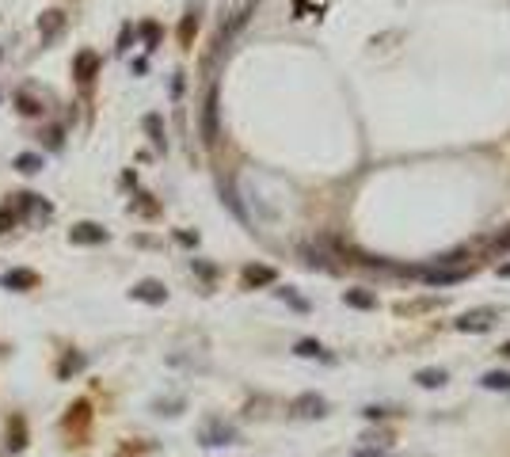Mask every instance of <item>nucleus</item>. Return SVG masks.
<instances>
[{
    "instance_id": "1",
    "label": "nucleus",
    "mask_w": 510,
    "mask_h": 457,
    "mask_svg": "<svg viewBox=\"0 0 510 457\" xmlns=\"http://www.w3.org/2000/svg\"><path fill=\"white\" fill-rule=\"evenodd\" d=\"M232 438H237V427H229V423H221V419H206L202 431H198L202 446H229Z\"/></svg>"
},
{
    "instance_id": "2",
    "label": "nucleus",
    "mask_w": 510,
    "mask_h": 457,
    "mask_svg": "<svg viewBox=\"0 0 510 457\" xmlns=\"http://www.w3.org/2000/svg\"><path fill=\"white\" fill-rule=\"evenodd\" d=\"M202 141H217V84L206 92V103H202Z\"/></svg>"
},
{
    "instance_id": "3",
    "label": "nucleus",
    "mask_w": 510,
    "mask_h": 457,
    "mask_svg": "<svg viewBox=\"0 0 510 457\" xmlns=\"http://www.w3.org/2000/svg\"><path fill=\"white\" fill-rule=\"evenodd\" d=\"M495 309H472V313H465L457 320V332H488L491 324H495Z\"/></svg>"
},
{
    "instance_id": "4",
    "label": "nucleus",
    "mask_w": 510,
    "mask_h": 457,
    "mask_svg": "<svg viewBox=\"0 0 510 457\" xmlns=\"http://www.w3.org/2000/svg\"><path fill=\"white\" fill-rule=\"evenodd\" d=\"M294 415H305V419H320V415H328V400L317 396V393H305V396H297L294 404Z\"/></svg>"
},
{
    "instance_id": "5",
    "label": "nucleus",
    "mask_w": 510,
    "mask_h": 457,
    "mask_svg": "<svg viewBox=\"0 0 510 457\" xmlns=\"http://www.w3.org/2000/svg\"><path fill=\"white\" fill-rule=\"evenodd\" d=\"M129 297H134V301H149V305H164V301H168V290H164L157 279H145V282H137L134 290H129Z\"/></svg>"
},
{
    "instance_id": "6",
    "label": "nucleus",
    "mask_w": 510,
    "mask_h": 457,
    "mask_svg": "<svg viewBox=\"0 0 510 457\" xmlns=\"http://www.w3.org/2000/svg\"><path fill=\"white\" fill-rule=\"evenodd\" d=\"M95 69H99V57L92 50H80L77 61H72V77H77V84H88V80L95 77Z\"/></svg>"
},
{
    "instance_id": "7",
    "label": "nucleus",
    "mask_w": 510,
    "mask_h": 457,
    "mask_svg": "<svg viewBox=\"0 0 510 457\" xmlns=\"http://www.w3.org/2000/svg\"><path fill=\"white\" fill-rule=\"evenodd\" d=\"M72 244H103L107 240V228L103 225H92V222H80V225H72Z\"/></svg>"
},
{
    "instance_id": "8",
    "label": "nucleus",
    "mask_w": 510,
    "mask_h": 457,
    "mask_svg": "<svg viewBox=\"0 0 510 457\" xmlns=\"http://www.w3.org/2000/svg\"><path fill=\"white\" fill-rule=\"evenodd\" d=\"M35 282H38L35 271H8L4 279H0V286H4V290H31Z\"/></svg>"
},
{
    "instance_id": "9",
    "label": "nucleus",
    "mask_w": 510,
    "mask_h": 457,
    "mask_svg": "<svg viewBox=\"0 0 510 457\" xmlns=\"http://www.w3.org/2000/svg\"><path fill=\"white\" fill-rule=\"evenodd\" d=\"M468 271H423L427 286H453V282H465Z\"/></svg>"
},
{
    "instance_id": "10",
    "label": "nucleus",
    "mask_w": 510,
    "mask_h": 457,
    "mask_svg": "<svg viewBox=\"0 0 510 457\" xmlns=\"http://www.w3.org/2000/svg\"><path fill=\"white\" fill-rule=\"evenodd\" d=\"M343 301H346L351 309H374V305H377V297H374L369 290H346Z\"/></svg>"
},
{
    "instance_id": "11",
    "label": "nucleus",
    "mask_w": 510,
    "mask_h": 457,
    "mask_svg": "<svg viewBox=\"0 0 510 457\" xmlns=\"http://www.w3.org/2000/svg\"><path fill=\"white\" fill-rule=\"evenodd\" d=\"M294 355H301V358H324V362H331V355L320 347L317 339H301V343L294 347Z\"/></svg>"
},
{
    "instance_id": "12",
    "label": "nucleus",
    "mask_w": 510,
    "mask_h": 457,
    "mask_svg": "<svg viewBox=\"0 0 510 457\" xmlns=\"http://www.w3.org/2000/svg\"><path fill=\"white\" fill-rule=\"evenodd\" d=\"M58 27H65V15H61V12H42V20H38V31H42L46 42L54 38V31H58Z\"/></svg>"
},
{
    "instance_id": "13",
    "label": "nucleus",
    "mask_w": 510,
    "mask_h": 457,
    "mask_svg": "<svg viewBox=\"0 0 510 457\" xmlns=\"http://www.w3.org/2000/svg\"><path fill=\"white\" fill-rule=\"evenodd\" d=\"M244 282L248 286H266V282H274V271L271 267H244Z\"/></svg>"
},
{
    "instance_id": "14",
    "label": "nucleus",
    "mask_w": 510,
    "mask_h": 457,
    "mask_svg": "<svg viewBox=\"0 0 510 457\" xmlns=\"http://www.w3.org/2000/svg\"><path fill=\"white\" fill-rule=\"evenodd\" d=\"M480 385H484V389H491V393H495V389H503V393H507V389H510V373L491 370V373H484V378H480Z\"/></svg>"
},
{
    "instance_id": "15",
    "label": "nucleus",
    "mask_w": 510,
    "mask_h": 457,
    "mask_svg": "<svg viewBox=\"0 0 510 457\" xmlns=\"http://www.w3.org/2000/svg\"><path fill=\"white\" fill-rule=\"evenodd\" d=\"M415 381L423 389H438V385H446V370H419Z\"/></svg>"
},
{
    "instance_id": "16",
    "label": "nucleus",
    "mask_w": 510,
    "mask_h": 457,
    "mask_svg": "<svg viewBox=\"0 0 510 457\" xmlns=\"http://www.w3.org/2000/svg\"><path fill=\"white\" fill-rule=\"evenodd\" d=\"M38 168H42V157H38V153H19V157H15V171H27V176H35Z\"/></svg>"
},
{
    "instance_id": "17",
    "label": "nucleus",
    "mask_w": 510,
    "mask_h": 457,
    "mask_svg": "<svg viewBox=\"0 0 510 457\" xmlns=\"http://www.w3.org/2000/svg\"><path fill=\"white\" fill-rule=\"evenodd\" d=\"M145 130L152 134L157 145H164V122H160V114H149V118H145Z\"/></svg>"
},
{
    "instance_id": "18",
    "label": "nucleus",
    "mask_w": 510,
    "mask_h": 457,
    "mask_svg": "<svg viewBox=\"0 0 510 457\" xmlns=\"http://www.w3.org/2000/svg\"><path fill=\"white\" fill-rule=\"evenodd\" d=\"M15 222H19V206H4V210H0V233H8Z\"/></svg>"
},
{
    "instance_id": "19",
    "label": "nucleus",
    "mask_w": 510,
    "mask_h": 457,
    "mask_svg": "<svg viewBox=\"0 0 510 457\" xmlns=\"http://www.w3.org/2000/svg\"><path fill=\"white\" fill-rule=\"evenodd\" d=\"M465 256H468V248H453V251H446V256H438L434 263H438V267H449V263H461Z\"/></svg>"
},
{
    "instance_id": "20",
    "label": "nucleus",
    "mask_w": 510,
    "mask_h": 457,
    "mask_svg": "<svg viewBox=\"0 0 510 457\" xmlns=\"http://www.w3.org/2000/svg\"><path fill=\"white\" fill-rule=\"evenodd\" d=\"M221 194H225V202H229V206H232V214H237L240 222H248V214H244V206H240V202H237V194H232L229 187H221Z\"/></svg>"
},
{
    "instance_id": "21",
    "label": "nucleus",
    "mask_w": 510,
    "mask_h": 457,
    "mask_svg": "<svg viewBox=\"0 0 510 457\" xmlns=\"http://www.w3.org/2000/svg\"><path fill=\"white\" fill-rule=\"evenodd\" d=\"M141 35H145V42H149V50L160 42V27H157V23H141Z\"/></svg>"
},
{
    "instance_id": "22",
    "label": "nucleus",
    "mask_w": 510,
    "mask_h": 457,
    "mask_svg": "<svg viewBox=\"0 0 510 457\" xmlns=\"http://www.w3.org/2000/svg\"><path fill=\"white\" fill-rule=\"evenodd\" d=\"M80 366H84V358H80V355H69V362H65V366H61L58 373H61V378H69V373H77Z\"/></svg>"
},
{
    "instance_id": "23",
    "label": "nucleus",
    "mask_w": 510,
    "mask_h": 457,
    "mask_svg": "<svg viewBox=\"0 0 510 457\" xmlns=\"http://www.w3.org/2000/svg\"><path fill=\"white\" fill-rule=\"evenodd\" d=\"M8 446H12V450H23V423L19 419H12V442Z\"/></svg>"
},
{
    "instance_id": "24",
    "label": "nucleus",
    "mask_w": 510,
    "mask_h": 457,
    "mask_svg": "<svg viewBox=\"0 0 510 457\" xmlns=\"http://www.w3.org/2000/svg\"><path fill=\"white\" fill-rule=\"evenodd\" d=\"M19 111H23V114H38L42 107H38L35 100H27V95H19Z\"/></svg>"
},
{
    "instance_id": "25",
    "label": "nucleus",
    "mask_w": 510,
    "mask_h": 457,
    "mask_svg": "<svg viewBox=\"0 0 510 457\" xmlns=\"http://www.w3.org/2000/svg\"><path fill=\"white\" fill-rule=\"evenodd\" d=\"M46 145H50V149H61V130H58V126L46 130Z\"/></svg>"
},
{
    "instance_id": "26",
    "label": "nucleus",
    "mask_w": 510,
    "mask_h": 457,
    "mask_svg": "<svg viewBox=\"0 0 510 457\" xmlns=\"http://www.w3.org/2000/svg\"><path fill=\"white\" fill-rule=\"evenodd\" d=\"M491 244H495V251H510V228H507V233H499Z\"/></svg>"
},
{
    "instance_id": "27",
    "label": "nucleus",
    "mask_w": 510,
    "mask_h": 457,
    "mask_svg": "<svg viewBox=\"0 0 510 457\" xmlns=\"http://www.w3.org/2000/svg\"><path fill=\"white\" fill-rule=\"evenodd\" d=\"M278 297H286L289 305H294V309H301V313H305V309H309V305H305L301 297H294V293H289V290H278Z\"/></svg>"
},
{
    "instance_id": "28",
    "label": "nucleus",
    "mask_w": 510,
    "mask_h": 457,
    "mask_svg": "<svg viewBox=\"0 0 510 457\" xmlns=\"http://www.w3.org/2000/svg\"><path fill=\"white\" fill-rule=\"evenodd\" d=\"M194 23H198V20H194V15H191V20H187V23H183V27H180V38H183V42H187V38H191Z\"/></svg>"
},
{
    "instance_id": "29",
    "label": "nucleus",
    "mask_w": 510,
    "mask_h": 457,
    "mask_svg": "<svg viewBox=\"0 0 510 457\" xmlns=\"http://www.w3.org/2000/svg\"><path fill=\"white\" fill-rule=\"evenodd\" d=\"M362 415H366V419H381V415H388V412H385V408H366Z\"/></svg>"
},
{
    "instance_id": "30",
    "label": "nucleus",
    "mask_w": 510,
    "mask_h": 457,
    "mask_svg": "<svg viewBox=\"0 0 510 457\" xmlns=\"http://www.w3.org/2000/svg\"><path fill=\"white\" fill-rule=\"evenodd\" d=\"M354 457H392V454H381V450H358Z\"/></svg>"
},
{
    "instance_id": "31",
    "label": "nucleus",
    "mask_w": 510,
    "mask_h": 457,
    "mask_svg": "<svg viewBox=\"0 0 510 457\" xmlns=\"http://www.w3.org/2000/svg\"><path fill=\"white\" fill-rule=\"evenodd\" d=\"M499 274H510V263H507V267H499Z\"/></svg>"
},
{
    "instance_id": "32",
    "label": "nucleus",
    "mask_w": 510,
    "mask_h": 457,
    "mask_svg": "<svg viewBox=\"0 0 510 457\" xmlns=\"http://www.w3.org/2000/svg\"><path fill=\"white\" fill-rule=\"evenodd\" d=\"M503 355H507V358H510V343H503Z\"/></svg>"
}]
</instances>
